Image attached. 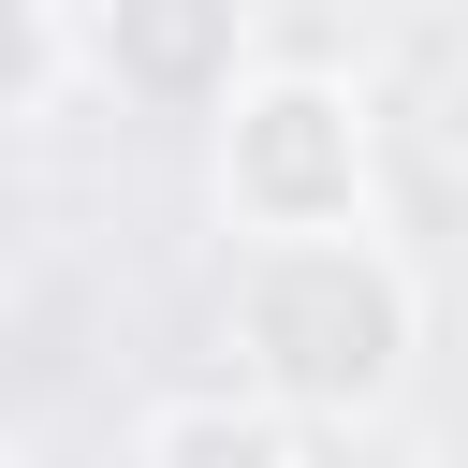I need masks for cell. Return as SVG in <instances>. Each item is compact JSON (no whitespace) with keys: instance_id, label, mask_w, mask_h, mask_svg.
Segmentation results:
<instances>
[{"instance_id":"cell-1","label":"cell","mask_w":468,"mask_h":468,"mask_svg":"<svg viewBox=\"0 0 468 468\" xmlns=\"http://www.w3.org/2000/svg\"><path fill=\"white\" fill-rule=\"evenodd\" d=\"M219 351L307 410L322 439H366L424 351V278L380 219H336V234H234V292H219Z\"/></svg>"},{"instance_id":"cell-6","label":"cell","mask_w":468,"mask_h":468,"mask_svg":"<svg viewBox=\"0 0 468 468\" xmlns=\"http://www.w3.org/2000/svg\"><path fill=\"white\" fill-rule=\"evenodd\" d=\"M73 88V0H0V132H29Z\"/></svg>"},{"instance_id":"cell-2","label":"cell","mask_w":468,"mask_h":468,"mask_svg":"<svg viewBox=\"0 0 468 468\" xmlns=\"http://www.w3.org/2000/svg\"><path fill=\"white\" fill-rule=\"evenodd\" d=\"M219 219L234 234H336L380 219V117L336 58H249L219 88Z\"/></svg>"},{"instance_id":"cell-3","label":"cell","mask_w":468,"mask_h":468,"mask_svg":"<svg viewBox=\"0 0 468 468\" xmlns=\"http://www.w3.org/2000/svg\"><path fill=\"white\" fill-rule=\"evenodd\" d=\"M263 58V0H73V73L132 117H219Z\"/></svg>"},{"instance_id":"cell-5","label":"cell","mask_w":468,"mask_h":468,"mask_svg":"<svg viewBox=\"0 0 468 468\" xmlns=\"http://www.w3.org/2000/svg\"><path fill=\"white\" fill-rule=\"evenodd\" d=\"M132 453H146V468H307L322 424L278 410V395L234 366V380H205V395H161V410L132 424Z\"/></svg>"},{"instance_id":"cell-4","label":"cell","mask_w":468,"mask_h":468,"mask_svg":"<svg viewBox=\"0 0 468 468\" xmlns=\"http://www.w3.org/2000/svg\"><path fill=\"white\" fill-rule=\"evenodd\" d=\"M366 117H380V190H395L424 234H468V0L424 15V29L366 73Z\"/></svg>"}]
</instances>
